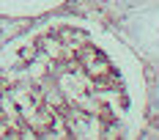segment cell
I'll use <instances>...</instances> for the list:
<instances>
[{
    "instance_id": "obj_1",
    "label": "cell",
    "mask_w": 159,
    "mask_h": 140,
    "mask_svg": "<svg viewBox=\"0 0 159 140\" xmlns=\"http://www.w3.org/2000/svg\"><path fill=\"white\" fill-rule=\"evenodd\" d=\"M145 124L143 58L96 19L55 11L0 47V138H137Z\"/></svg>"
},
{
    "instance_id": "obj_2",
    "label": "cell",
    "mask_w": 159,
    "mask_h": 140,
    "mask_svg": "<svg viewBox=\"0 0 159 140\" xmlns=\"http://www.w3.org/2000/svg\"><path fill=\"white\" fill-rule=\"evenodd\" d=\"M115 33L143 58V63L159 66V0H140L124 8Z\"/></svg>"
},
{
    "instance_id": "obj_3",
    "label": "cell",
    "mask_w": 159,
    "mask_h": 140,
    "mask_svg": "<svg viewBox=\"0 0 159 140\" xmlns=\"http://www.w3.org/2000/svg\"><path fill=\"white\" fill-rule=\"evenodd\" d=\"M71 0H0V19H33L61 11Z\"/></svg>"
},
{
    "instance_id": "obj_4",
    "label": "cell",
    "mask_w": 159,
    "mask_h": 140,
    "mask_svg": "<svg viewBox=\"0 0 159 140\" xmlns=\"http://www.w3.org/2000/svg\"><path fill=\"white\" fill-rule=\"evenodd\" d=\"M148 118L159 121V66L157 74L148 77Z\"/></svg>"
},
{
    "instance_id": "obj_5",
    "label": "cell",
    "mask_w": 159,
    "mask_h": 140,
    "mask_svg": "<svg viewBox=\"0 0 159 140\" xmlns=\"http://www.w3.org/2000/svg\"><path fill=\"white\" fill-rule=\"evenodd\" d=\"M134 3H140V0H118V6H121V11L129 8V6H134Z\"/></svg>"
}]
</instances>
